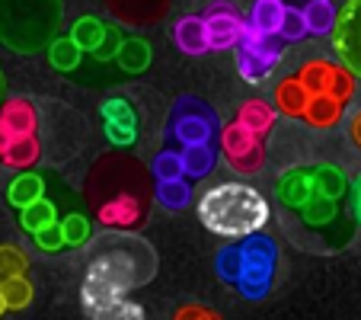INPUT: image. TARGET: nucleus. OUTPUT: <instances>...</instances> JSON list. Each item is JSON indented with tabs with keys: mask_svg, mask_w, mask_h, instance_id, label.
I'll use <instances>...</instances> for the list:
<instances>
[{
	"mask_svg": "<svg viewBox=\"0 0 361 320\" xmlns=\"http://www.w3.org/2000/svg\"><path fill=\"white\" fill-rule=\"evenodd\" d=\"M281 61V39L279 35H266L259 29H252L250 23L243 26L237 42V71L246 83H262Z\"/></svg>",
	"mask_w": 361,
	"mask_h": 320,
	"instance_id": "nucleus-7",
	"label": "nucleus"
},
{
	"mask_svg": "<svg viewBox=\"0 0 361 320\" xmlns=\"http://www.w3.org/2000/svg\"><path fill=\"white\" fill-rule=\"evenodd\" d=\"M240 275H237V292L246 301H262L275 285V273H279V244L275 237L262 231H252L240 237Z\"/></svg>",
	"mask_w": 361,
	"mask_h": 320,
	"instance_id": "nucleus-5",
	"label": "nucleus"
},
{
	"mask_svg": "<svg viewBox=\"0 0 361 320\" xmlns=\"http://www.w3.org/2000/svg\"><path fill=\"white\" fill-rule=\"evenodd\" d=\"M61 227H64V240H68V247L90 244V234H93L90 218H83V215H68V218L61 221Z\"/></svg>",
	"mask_w": 361,
	"mask_h": 320,
	"instance_id": "nucleus-35",
	"label": "nucleus"
},
{
	"mask_svg": "<svg viewBox=\"0 0 361 320\" xmlns=\"http://www.w3.org/2000/svg\"><path fill=\"white\" fill-rule=\"evenodd\" d=\"M192 202V186L189 177L176 179H157V205L166 211H183Z\"/></svg>",
	"mask_w": 361,
	"mask_h": 320,
	"instance_id": "nucleus-24",
	"label": "nucleus"
},
{
	"mask_svg": "<svg viewBox=\"0 0 361 320\" xmlns=\"http://www.w3.org/2000/svg\"><path fill=\"white\" fill-rule=\"evenodd\" d=\"M51 221H58V215H55V205L48 202L45 196L35 198L26 208H20V225H23V231H29V234H35L39 227L51 225Z\"/></svg>",
	"mask_w": 361,
	"mask_h": 320,
	"instance_id": "nucleus-29",
	"label": "nucleus"
},
{
	"mask_svg": "<svg viewBox=\"0 0 361 320\" xmlns=\"http://www.w3.org/2000/svg\"><path fill=\"white\" fill-rule=\"evenodd\" d=\"M214 273L224 285H237V275H240V247L237 244H224L214 256Z\"/></svg>",
	"mask_w": 361,
	"mask_h": 320,
	"instance_id": "nucleus-31",
	"label": "nucleus"
},
{
	"mask_svg": "<svg viewBox=\"0 0 361 320\" xmlns=\"http://www.w3.org/2000/svg\"><path fill=\"white\" fill-rule=\"evenodd\" d=\"M4 96H7V81H4V71H0V102H4Z\"/></svg>",
	"mask_w": 361,
	"mask_h": 320,
	"instance_id": "nucleus-42",
	"label": "nucleus"
},
{
	"mask_svg": "<svg viewBox=\"0 0 361 320\" xmlns=\"http://www.w3.org/2000/svg\"><path fill=\"white\" fill-rule=\"evenodd\" d=\"M61 0H0V42L16 55H32L55 42Z\"/></svg>",
	"mask_w": 361,
	"mask_h": 320,
	"instance_id": "nucleus-4",
	"label": "nucleus"
},
{
	"mask_svg": "<svg viewBox=\"0 0 361 320\" xmlns=\"http://www.w3.org/2000/svg\"><path fill=\"white\" fill-rule=\"evenodd\" d=\"M83 196L102 227L141 231L150 215V205L157 202V179L144 160L118 148L102 154L90 167Z\"/></svg>",
	"mask_w": 361,
	"mask_h": 320,
	"instance_id": "nucleus-1",
	"label": "nucleus"
},
{
	"mask_svg": "<svg viewBox=\"0 0 361 320\" xmlns=\"http://www.w3.org/2000/svg\"><path fill=\"white\" fill-rule=\"evenodd\" d=\"M176 317H179V320H183V317H214V311H208V307H195V304H192V307H179V311H176Z\"/></svg>",
	"mask_w": 361,
	"mask_h": 320,
	"instance_id": "nucleus-39",
	"label": "nucleus"
},
{
	"mask_svg": "<svg viewBox=\"0 0 361 320\" xmlns=\"http://www.w3.org/2000/svg\"><path fill=\"white\" fill-rule=\"evenodd\" d=\"M221 154L227 157V164L233 167L243 177H252L266 167V144H262V135L250 131L240 122H227L221 129Z\"/></svg>",
	"mask_w": 361,
	"mask_h": 320,
	"instance_id": "nucleus-9",
	"label": "nucleus"
},
{
	"mask_svg": "<svg viewBox=\"0 0 361 320\" xmlns=\"http://www.w3.org/2000/svg\"><path fill=\"white\" fill-rule=\"evenodd\" d=\"M0 292H4V298H7V307H13V311H23V307L32 301V285H29L26 275H4L0 279Z\"/></svg>",
	"mask_w": 361,
	"mask_h": 320,
	"instance_id": "nucleus-30",
	"label": "nucleus"
},
{
	"mask_svg": "<svg viewBox=\"0 0 361 320\" xmlns=\"http://www.w3.org/2000/svg\"><path fill=\"white\" fill-rule=\"evenodd\" d=\"M272 100H275V109H279L281 116H288V119H304L307 102H310V93L304 90V83H300L298 77H285V81L275 87Z\"/></svg>",
	"mask_w": 361,
	"mask_h": 320,
	"instance_id": "nucleus-17",
	"label": "nucleus"
},
{
	"mask_svg": "<svg viewBox=\"0 0 361 320\" xmlns=\"http://www.w3.org/2000/svg\"><path fill=\"white\" fill-rule=\"evenodd\" d=\"M87 273H96L102 279L116 282L118 288L147 285L157 275V253L137 231H106L99 237H90V266Z\"/></svg>",
	"mask_w": 361,
	"mask_h": 320,
	"instance_id": "nucleus-2",
	"label": "nucleus"
},
{
	"mask_svg": "<svg viewBox=\"0 0 361 320\" xmlns=\"http://www.w3.org/2000/svg\"><path fill=\"white\" fill-rule=\"evenodd\" d=\"M116 61L122 64V71H128V74H144L150 64V45L144 39H122Z\"/></svg>",
	"mask_w": 361,
	"mask_h": 320,
	"instance_id": "nucleus-26",
	"label": "nucleus"
},
{
	"mask_svg": "<svg viewBox=\"0 0 361 320\" xmlns=\"http://www.w3.org/2000/svg\"><path fill=\"white\" fill-rule=\"evenodd\" d=\"M102 4H106L112 20H118L122 26L144 29V26H157L170 13L173 0H102Z\"/></svg>",
	"mask_w": 361,
	"mask_h": 320,
	"instance_id": "nucleus-13",
	"label": "nucleus"
},
{
	"mask_svg": "<svg viewBox=\"0 0 361 320\" xmlns=\"http://www.w3.org/2000/svg\"><path fill=\"white\" fill-rule=\"evenodd\" d=\"M294 77L304 83V90L310 96H333V100L345 102V106L352 102L355 81H358L339 58L336 61H329V58H310V61L300 64Z\"/></svg>",
	"mask_w": 361,
	"mask_h": 320,
	"instance_id": "nucleus-8",
	"label": "nucleus"
},
{
	"mask_svg": "<svg viewBox=\"0 0 361 320\" xmlns=\"http://www.w3.org/2000/svg\"><path fill=\"white\" fill-rule=\"evenodd\" d=\"M26 256H23L16 247H0V279L4 275H20L26 273Z\"/></svg>",
	"mask_w": 361,
	"mask_h": 320,
	"instance_id": "nucleus-36",
	"label": "nucleus"
},
{
	"mask_svg": "<svg viewBox=\"0 0 361 320\" xmlns=\"http://www.w3.org/2000/svg\"><path fill=\"white\" fill-rule=\"evenodd\" d=\"M106 32H109V26H106L102 20H96V16H80V20L74 23V29H71V39H74L83 52H90V55H93L96 48L102 45Z\"/></svg>",
	"mask_w": 361,
	"mask_h": 320,
	"instance_id": "nucleus-27",
	"label": "nucleus"
},
{
	"mask_svg": "<svg viewBox=\"0 0 361 320\" xmlns=\"http://www.w3.org/2000/svg\"><path fill=\"white\" fill-rule=\"evenodd\" d=\"M237 122L266 138L275 129V122H279V109H275V102H266V100H246L237 112Z\"/></svg>",
	"mask_w": 361,
	"mask_h": 320,
	"instance_id": "nucleus-19",
	"label": "nucleus"
},
{
	"mask_svg": "<svg viewBox=\"0 0 361 320\" xmlns=\"http://www.w3.org/2000/svg\"><path fill=\"white\" fill-rule=\"evenodd\" d=\"M300 225L314 227V231H323V227L336 225V218L342 215V198H326V196H314L307 205L298 208Z\"/></svg>",
	"mask_w": 361,
	"mask_h": 320,
	"instance_id": "nucleus-18",
	"label": "nucleus"
},
{
	"mask_svg": "<svg viewBox=\"0 0 361 320\" xmlns=\"http://www.w3.org/2000/svg\"><path fill=\"white\" fill-rule=\"evenodd\" d=\"M333 52L361 81V0H345L333 26Z\"/></svg>",
	"mask_w": 361,
	"mask_h": 320,
	"instance_id": "nucleus-10",
	"label": "nucleus"
},
{
	"mask_svg": "<svg viewBox=\"0 0 361 320\" xmlns=\"http://www.w3.org/2000/svg\"><path fill=\"white\" fill-rule=\"evenodd\" d=\"M42 196H45V183H42L39 173L23 170V173H16L7 186V198L16 208H26V205H32L35 198H42Z\"/></svg>",
	"mask_w": 361,
	"mask_h": 320,
	"instance_id": "nucleus-23",
	"label": "nucleus"
},
{
	"mask_svg": "<svg viewBox=\"0 0 361 320\" xmlns=\"http://www.w3.org/2000/svg\"><path fill=\"white\" fill-rule=\"evenodd\" d=\"M80 58H83V48L77 45L71 35L68 39H58L55 35V42L48 45V61H51L55 71H64V74H68V71H74L77 64H80Z\"/></svg>",
	"mask_w": 361,
	"mask_h": 320,
	"instance_id": "nucleus-28",
	"label": "nucleus"
},
{
	"mask_svg": "<svg viewBox=\"0 0 361 320\" xmlns=\"http://www.w3.org/2000/svg\"><path fill=\"white\" fill-rule=\"evenodd\" d=\"M0 160H4V167H10V170H32V167L42 160V141L35 135L13 138Z\"/></svg>",
	"mask_w": 361,
	"mask_h": 320,
	"instance_id": "nucleus-20",
	"label": "nucleus"
},
{
	"mask_svg": "<svg viewBox=\"0 0 361 320\" xmlns=\"http://www.w3.org/2000/svg\"><path fill=\"white\" fill-rule=\"evenodd\" d=\"M269 202L250 183H218L198 198V218L212 234L246 237L269 225Z\"/></svg>",
	"mask_w": 361,
	"mask_h": 320,
	"instance_id": "nucleus-3",
	"label": "nucleus"
},
{
	"mask_svg": "<svg viewBox=\"0 0 361 320\" xmlns=\"http://www.w3.org/2000/svg\"><path fill=\"white\" fill-rule=\"evenodd\" d=\"M307 32H310V29H307L304 10H298V7H285V16H281V29H279V39H281V42H300Z\"/></svg>",
	"mask_w": 361,
	"mask_h": 320,
	"instance_id": "nucleus-33",
	"label": "nucleus"
},
{
	"mask_svg": "<svg viewBox=\"0 0 361 320\" xmlns=\"http://www.w3.org/2000/svg\"><path fill=\"white\" fill-rule=\"evenodd\" d=\"M281 16H285V4H281V0H252L246 23L266 35H279Z\"/></svg>",
	"mask_w": 361,
	"mask_h": 320,
	"instance_id": "nucleus-22",
	"label": "nucleus"
},
{
	"mask_svg": "<svg viewBox=\"0 0 361 320\" xmlns=\"http://www.w3.org/2000/svg\"><path fill=\"white\" fill-rule=\"evenodd\" d=\"M10 141H13V138H10V131L4 129V122H0V157H4V150L10 148Z\"/></svg>",
	"mask_w": 361,
	"mask_h": 320,
	"instance_id": "nucleus-41",
	"label": "nucleus"
},
{
	"mask_svg": "<svg viewBox=\"0 0 361 320\" xmlns=\"http://www.w3.org/2000/svg\"><path fill=\"white\" fill-rule=\"evenodd\" d=\"M202 20H204V32H208V48H212V52L237 48L246 20L240 16V10L233 7V4L214 0V4H208V7H204Z\"/></svg>",
	"mask_w": 361,
	"mask_h": 320,
	"instance_id": "nucleus-11",
	"label": "nucleus"
},
{
	"mask_svg": "<svg viewBox=\"0 0 361 320\" xmlns=\"http://www.w3.org/2000/svg\"><path fill=\"white\" fill-rule=\"evenodd\" d=\"M150 173H154V179H176V177H185V170H183V154H179L176 148L160 150V154L150 160Z\"/></svg>",
	"mask_w": 361,
	"mask_h": 320,
	"instance_id": "nucleus-32",
	"label": "nucleus"
},
{
	"mask_svg": "<svg viewBox=\"0 0 361 320\" xmlns=\"http://www.w3.org/2000/svg\"><path fill=\"white\" fill-rule=\"evenodd\" d=\"M317 196L314 189V167H294V170L281 173V179L275 183V198L281 208L298 211L300 205H307Z\"/></svg>",
	"mask_w": 361,
	"mask_h": 320,
	"instance_id": "nucleus-14",
	"label": "nucleus"
},
{
	"mask_svg": "<svg viewBox=\"0 0 361 320\" xmlns=\"http://www.w3.org/2000/svg\"><path fill=\"white\" fill-rule=\"evenodd\" d=\"M336 16H339V10H336L333 0H307L304 4L307 29H310L314 35H329L333 32Z\"/></svg>",
	"mask_w": 361,
	"mask_h": 320,
	"instance_id": "nucleus-25",
	"label": "nucleus"
},
{
	"mask_svg": "<svg viewBox=\"0 0 361 320\" xmlns=\"http://www.w3.org/2000/svg\"><path fill=\"white\" fill-rule=\"evenodd\" d=\"M173 42H176V48L183 55H204V52H212L202 16H183V20H176V26H173Z\"/></svg>",
	"mask_w": 361,
	"mask_h": 320,
	"instance_id": "nucleus-16",
	"label": "nucleus"
},
{
	"mask_svg": "<svg viewBox=\"0 0 361 320\" xmlns=\"http://www.w3.org/2000/svg\"><path fill=\"white\" fill-rule=\"evenodd\" d=\"M0 122L10 131V138L35 135L39 131V109L32 106L29 96H10L0 102Z\"/></svg>",
	"mask_w": 361,
	"mask_h": 320,
	"instance_id": "nucleus-15",
	"label": "nucleus"
},
{
	"mask_svg": "<svg viewBox=\"0 0 361 320\" xmlns=\"http://www.w3.org/2000/svg\"><path fill=\"white\" fill-rule=\"evenodd\" d=\"M218 150L221 148H214V141L212 144H195V148L179 150V154H183L185 177H189V179H204L208 173H214V167H218Z\"/></svg>",
	"mask_w": 361,
	"mask_h": 320,
	"instance_id": "nucleus-21",
	"label": "nucleus"
},
{
	"mask_svg": "<svg viewBox=\"0 0 361 320\" xmlns=\"http://www.w3.org/2000/svg\"><path fill=\"white\" fill-rule=\"evenodd\" d=\"M348 138H352V144L361 150V109L348 116Z\"/></svg>",
	"mask_w": 361,
	"mask_h": 320,
	"instance_id": "nucleus-38",
	"label": "nucleus"
},
{
	"mask_svg": "<svg viewBox=\"0 0 361 320\" xmlns=\"http://www.w3.org/2000/svg\"><path fill=\"white\" fill-rule=\"evenodd\" d=\"M118 45H122V39L116 35V29H109V32H106V39H102V45L93 52V58H96V61H109V58L118 55Z\"/></svg>",
	"mask_w": 361,
	"mask_h": 320,
	"instance_id": "nucleus-37",
	"label": "nucleus"
},
{
	"mask_svg": "<svg viewBox=\"0 0 361 320\" xmlns=\"http://www.w3.org/2000/svg\"><path fill=\"white\" fill-rule=\"evenodd\" d=\"M7 311V298H4V292H0V314Z\"/></svg>",
	"mask_w": 361,
	"mask_h": 320,
	"instance_id": "nucleus-43",
	"label": "nucleus"
},
{
	"mask_svg": "<svg viewBox=\"0 0 361 320\" xmlns=\"http://www.w3.org/2000/svg\"><path fill=\"white\" fill-rule=\"evenodd\" d=\"M221 119L218 112L198 96H179L166 116V141L173 148H195V144L221 141Z\"/></svg>",
	"mask_w": 361,
	"mask_h": 320,
	"instance_id": "nucleus-6",
	"label": "nucleus"
},
{
	"mask_svg": "<svg viewBox=\"0 0 361 320\" xmlns=\"http://www.w3.org/2000/svg\"><path fill=\"white\" fill-rule=\"evenodd\" d=\"M352 211H355V221L361 225V173H358V179H355V186H352Z\"/></svg>",
	"mask_w": 361,
	"mask_h": 320,
	"instance_id": "nucleus-40",
	"label": "nucleus"
},
{
	"mask_svg": "<svg viewBox=\"0 0 361 320\" xmlns=\"http://www.w3.org/2000/svg\"><path fill=\"white\" fill-rule=\"evenodd\" d=\"M102 116V135L112 148H135L137 141V112L128 100L122 96H112L99 106Z\"/></svg>",
	"mask_w": 361,
	"mask_h": 320,
	"instance_id": "nucleus-12",
	"label": "nucleus"
},
{
	"mask_svg": "<svg viewBox=\"0 0 361 320\" xmlns=\"http://www.w3.org/2000/svg\"><path fill=\"white\" fill-rule=\"evenodd\" d=\"M32 237H35V247H39V250H45V253H58V250H64V247H68L61 221H51V225L39 227Z\"/></svg>",
	"mask_w": 361,
	"mask_h": 320,
	"instance_id": "nucleus-34",
	"label": "nucleus"
}]
</instances>
